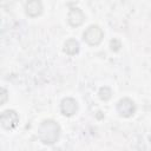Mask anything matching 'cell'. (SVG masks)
I'll return each instance as SVG.
<instances>
[{
    "label": "cell",
    "instance_id": "obj_4",
    "mask_svg": "<svg viewBox=\"0 0 151 151\" xmlns=\"http://www.w3.org/2000/svg\"><path fill=\"white\" fill-rule=\"evenodd\" d=\"M117 111L119 113L120 117H124V118H129L131 116L134 114L136 112V105H134V101L130 98H123L118 101L117 104Z\"/></svg>",
    "mask_w": 151,
    "mask_h": 151
},
{
    "label": "cell",
    "instance_id": "obj_2",
    "mask_svg": "<svg viewBox=\"0 0 151 151\" xmlns=\"http://www.w3.org/2000/svg\"><path fill=\"white\" fill-rule=\"evenodd\" d=\"M103 38H104V32H103V29L98 25H91V26H88L85 29L84 34H83L84 41L87 42L91 46L99 45L101 42Z\"/></svg>",
    "mask_w": 151,
    "mask_h": 151
},
{
    "label": "cell",
    "instance_id": "obj_7",
    "mask_svg": "<svg viewBox=\"0 0 151 151\" xmlns=\"http://www.w3.org/2000/svg\"><path fill=\"white\" fill-rule=\"evenodd\" d=\"M42 2L40 0H28L25 5L26 14L31 18H37L42 13Z\"/></svg>",
    "mask_w": 151,
    "mask_h": 151
},
{
    "label": "cell",
    "instance_id": "obj_1",
    "mask_svg": "<svg viewBox=\"0 0 151 151\" xmlns=\"http://www.w3.org/2000/svg\"><path fill=\"white\" fill-rule=\"evenodd\" d=\"M60 126L52 119L44 120L38 127V137L42 144H54L59 139Z\"/></svg>",
    "mask_w": 151,
    "mask_h": 151
},
{
    "label": "cell",
    "instance_id": "obj_10",
    "mask_svg": "<svg viewBox=\"0 0 151 151\" xmlns=\"http://www.w3.org/2000/svg\"><path fill=\"white\" fill-rule=\"evenodd\" d=\"M6 100H7V91L2 87V88H1V100H0V104L4 105V104L6 103Z\"/></svg>",
    "mask_w": 151,
    "mask_h": 151
},
{
    "label": "cell",
    "instance_id": "obj_3",
    "mask_svg": "<svg viewBox=\"0 0 151 151\" xmlns=\"http://www.w3.org/2000/svg\"><path fill=\"white\" fill-rule=\"evenodd\" d=\"M0 123L1 126L6 130H13L19 124V116L13 110H6L0 116Z\"/></svg>",
    "mask_w": 151,
    "mask_h": 151
},
{
    "label": "cell",
    "instance_id": "obj_6",
    "mask_svg": "<svg viewBox=\"0 0 151 151\" xmlns=\"http://www.w3.org/2000/svg\"><path fill=\"white\" fill-rule=\"evenodd\" d=\"M60 111L64 116L71 117L78 111V103L73 98H65L61 100L60 104Z\"/></svg>",
    "mask_w": 151,
    "mask_h": 151
},
{
    "label": "cell",
    "instance_id": "obj_9",
    "mask_svg": "<svg viewBox=\"0 0 151 151\" xmlns=\"http://www.w3.org/2000/svg\"><path fill=\"white\" fill-rule=\"evenodd\" d=\"M99 98L101 99V100H104V101H106V100H109L110 98H111V96H112V91H111V88L110 87H107V86H104V87H101L100 90H99Z\"/></svg>",
    "mask_w": 151,
    "mask_h": 151
},
{
    "label": "cell",
    "instance_id": "obj_5",
    "mask_svg": "<svg viewBox=\"0 0 151 151\" xmlns=\"http://www.w3.org/2000/svg\"><path fill=\"white\" fill-rule=\"evenodd\" d=\"M67 21L72 27H78V26L83 25V22L85 21V14L83 13V11L80 8L73 7L70 9V12L67 14Z\"/></svg>",
    "mask_w": 151,
    "mask_h": 151
},
{
    "label": "cell",
    "instance_id": "obj_8",
    "mask_svg": "<svg viewBox=\"0 0 151 151\" xmlns=\"http://www.w3.org/2000/svg\"><path fill=\"white\" fill-rule=\"evenodd\" d=\"M64 52L68 55H76L79 52V42L76 39H68L64 44Z\"/></svg>",
    "mask_w": 151,
    "mask_h": 151
}]
</instances>
